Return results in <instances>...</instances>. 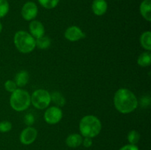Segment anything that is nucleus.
Segmentation results:
<instances>
[{
  "mask_svg": "<svg viewBox=\"0 0 151 150\" xmlns=\"http://www.w3.org/2000/svg\"><path fill=\"white\" fill-rule=\"evenodd\" d=\"M64 36L68 41L75 42L86 38V34L77 26H71L65 31Z\"/></svg>",
  "mask_w": 151,
  "mask_h": 150,
  "instance_id": "1a4fd4ad",
  "label": "nucleus"
},
{
  "mask_svg": "<svg viewBox=\"0 0 151 150\" xmlns=\"http://www.w3.org/2000/svg\"><path fill=\"white\" fill-rule=\"evenodd\" d=\"M91 9L96 16H101L107 11L108 4L106 0H94Z\"/></svg>",
  "mask_w": 151,
  "mask_h": 150,
  "instance_id": "9b49d317",
  "label": "nucleus"
},
{
  "mask_svg": "<svg viewBox=\"0 0 151 150\" xmlns=\"http://www.w3.org/2000/svg\"><path fill=\"white\" fill-rule=\"evenodd\" d=\"M151 32L150 31H146L142 34L140 37V43L143 48L147 51H150L151 50Z\"/></svg>",
  "mask_w": 151,
  "mask_h": 150,
  "instance_id": "dca6fc26",
  "label": "nucleus"
},
{
  "mask_svg": "<svg viewBox=\"0 0 151 150\" xmlns=\"http://www.w3.org/2000/svg\"><path fill=\"white\" fill-rule=\"evenodd\" d=\"M30 101L35 108L44 110L50 105L51 102V96L46 90L38 89L32 93L30 96Z\"/></svg>",
  "mask_w": 151,
  "mask_h": 150,
  "instance_id": "39448f33",
  "label": "nucleus"
},
{
  "mask_svg": "<svg viewBox=\"0 0 151 150\" xmlns=\"http://www.w3.org/2000/svg\"><path fill=\"white\" fill-rule=\"evenodd\" d=\"M10 6L7 0H0V18H3L8 13Z\"/></svg>",
  "mask_w": 151,
  "mask_h": 150,
  "instance_id": "412c9836",
  "label": "nucleus"
},
{
  "mask_svg": "<svg viewBox=\"0 0 151 150\" xmlns=\"http://www.w3.org/2000/svg\"><path fill=\"white\" fill-rule=\"evenodd\" d=\"M140 140V134L137 130H131L128 135V141L130 144L136 145Z\"/></svg>",
  "mask_w": 151,
  "mask_h": 150,
  "instance_id": "6ab92c4d",
  "label": "nucleus"
},
{
  "mask_svg": "<svg viewBox=\"0 0 151 150\" xmlns=\"http://www.w3.org/2000/svg\"><path fill=\"white\" fill-rule=\"evenodd\" d=\"M12 124L8 121H2L0 122V132H7L11 130Z\"/></svg>",
  "mask_w": 151,
  "mask_h": 150,
  "instance_id": "5701e85b",
  "label": "nucleus"
},
{
  "mask_svg": "<svg viewBox=\"0 0 151 150\" xmlns=\"http://www.w3.org/2000/svg\"><path fill=\"white\" fill-rule=\"evenodd\" d=\"M24 121L25 124L30 126L31 125L33 124L34 122H35V118H34L33 115L32 114H31V113H28V114H27L26 116H24Z\"/></svg>",
  "mask_w": 151,
  "mask_h": 150,
  "instance_id": "b1692460",
  "label": "nucleus"
},
{
  "mask_svg": "<svg viewBox=\"0 0 151 150\" xmlns=\"http://www.w3.org/2000/svg\"><path fill=\"white\" fill-rule=\"evenodd\" d=\"M83 138L81 135L73 133L69 135L66 139V145L71 148H77L82 144Z\"/></svg>",
  "mask_w": 151,
  "mask_h": 150,
  "instance_id": "ddd939ff",
  "label": "nucleus"
},
{
  "mask_svg": "<svg viewBox=\"0 0 151 150\" xmlns=\"http://www.w3.org/2000/svg\"><path fill=\"white\" fill-rule=\"evenodd\" d=\"M29 28L30 35L36 39L44 36V33H45V29H44V25L39 21H32L29 24Z\"/></svg>",
  "mask_w": 151,
  "mask_h": 150,
  "instance_id": "9d476101",
  "label": "nucleus"
},
{
  "mask_svg": "<svg viewBox=\"0 0 151 150\" xmlns=\"http://www.w3.org/2000/svg\"><path fill=\"white\" fill-rule=\"evenodd\" d=\"M1 31H2V24H1V22H0V33L1 32Z\"/></svg>",
  "mask_w": 151,
  "mask_h": 150,
  "instance_id": "bb28decb",
  "label": "nucleus"
},
{
  "mask_svg": "<svg viewBox=\"0 0 151 150\" xmlns=\"http://www.w3.org/2000/svg\"><path fill=\"white\" fill-rule=\"evenodd\" d=\"M102 124L100 119L92 115H88L82 118L80 121L79 129L83 137L94 138L100 134Z\"/></svg>",
  "mask_w": 151,
  "mask_h": 150,
  "instance_id": "f03ea898",
  "label": "nucleus"
},
{
  "mask_svg": "<svg viewBox=\"0 0 151 150\" xmlns=\"http://www.w3.org/2000/svg\"><path fill=\"white\" fill-rule=\"evenodd\" d=\"M82 144L83 145L84 147L88 148V147H90L91 145H92V140H91V138L85 137V138H84V139H83Z\"/></svg>",
  "mask_w": 151,
  "mask_h": 150,
  "instance_id": "a878e982",
  "label": "nucleus"
},
{
  "mask_svg": "<svg viewBox=\"0 0 151 150\" xmlns=\"http://www.w3.org/2000/svg\"><path fill=\"white\" fill-rule=\"evenodd\" d=\"M38 135V131L32 126H27L23 129L20 134L19 140L24 145H29L35 141Z\"/></svg>",
  "mask_w": 151,
  "mask_h": 150,
  "instance_id": "0eeeda50",
  "label": "nucleus"
},
{
  "mask_svg": "<svg viewBox=\"0 0 151 150\" xmlns=\"http://www.w3.org/2000/svg\"><path fill=\"white\" fill-rule=\"evenodd\" d=\"M114 107L119 113L127 114L134 111L138 107L137 96L130 90L120 88L114 94Z\"/></svg>",
  "mask_w": 151,
  "mask_h": 150,
  "instance_id": "f257e3e1",
  "label": "nucleus"
},
{
  "mask_svg": "<svg viewBox=\"0 0 151 150\" xmlns=\"http://www.w3.org/2000/svg\"><path fill=\"white\" fill-rule=\"evenodd\" d=\"M39 4L46 9H53L58 4L60 0H38Z\"/></svg>",
  "mask_w": 151,
  "mask_h": 150,
  "instance_id": "aec40b11",
  "label": "nucleus"
},
{
  "mask_svg": "<svg viewBox=\"0 0 151 150\" xmlns=\"http://www.w3.org/2000/svg\"><path fill=\"white\" fill-rule=\"evenodd\" d=\"M119 150H139L138 146L136 145H133V144H127V145L123 146L121 147Z\"/></svg>",
  "mask_w": 151,
  "mask_h": 150,
  "instance_id": "393cba45",
  "label": "nucleus"
},
{
  "mask_svg": "<svg viewBox=\"0 0 151 150\" xmlns=\"http://www.w3.org/2000/svg\"><path fill=\"white\" fill-rule=\"evenodd\" d=\"M51 44V40L47 36H42L35 40V46L41 49H46L49 48Z\"/></svg>",
  "mask_w": 151,
  "mask_h": 150,
  "instance_id": "f3484780",
  "label": "nucleus"
},
{
  "mask_svg": "<svg viewBox=\"0 0 151 150\" xmlns=\"http://www.w3.org/2000/svg\"><path fill=\"white\" fill-rule=\"evenodd\" d=\"M62 110L57 106H52L47 109L44 113V120L49 124H56L62 119Z\"/></svg>",
  "mask_w": 151,
  "mask_h": 150,
  "instance_id": "423d86ee",
  "label": "nucleus"
},
{
  "mask_svg": "<svg viewBox=\"0 0 151 150\" xmlns=\"http://www.w3.org/2000/svg\"><path fill=\"white\" fill-rule=\"evenodd\" d=\"M4 88L8 92L13 93V91H15L17 89V85L15 83L14 81L9 79V80L6 81L5 83H4Z\"/></svg>",
  "mask_w": 151,
  "mask_h": 150,
  "instance_id": "4be33fe9",
  "label": "nucleus"
},
{
  "mask_svg": "<svg viewBox=\"0 0 151 150\" xmlns=\"http://www.w3.org/2000/svg\"><path fill=\"white\" fill-rule=\"evenodd\" d=\"M140 13L147 21H151V0H144L140 4Z\"/></svg>",
  "mask_w": 151,
  "mask_h": 150,
  "instance_id": "f8f14e48",
  "label": "nucleus"
},
{
  "mask_svg": "<svg viewBox=\"0 0 151 150\" xmlns=\"http://www.w3.org/2000/svg\"><path fill=\"white\" fill-rule=\"evenodd\" d=\"M29 74L26 71H21L15 76L14 82L19 87H24L28 83Z\"/></svg>",
  "mask_w": 151,
  "mask_h": 150,
  "instance_id": "4468645a",
  "label": "nucleus"
},
{
  "mask_svg": "<svg viewBox=\"0 0 151 150\" xmlns=\"http://www.w3.org/2000/svg\"><path fill=\"white\" fill-rule=\"evenodd\" d=\"M51 96V101H52L55 104L57 105V107H63L66 103V100L60 92H53L50 94Z\"/></svg>",
  "mask_w": 151,
  "mask_h": 150,
  "instance_id": "a211bd4d",
  "label": "nucleus"
},
{
  "mask_svg": "<svg viewBox=\"0 0 151 150\" xmlns=\"http://www.w3.org/2000/svg\"><path fill=\"white\" fill-rule=\"evenodd\" d=\"M38 7L32 1H27L22 9V16L26 21H32L38 15Z\"/></svg>",
  "mask_w": 151,
  "mask_h": 150,
  "instance_id": "6e6552de",
  "label": "nucleus"
},
{
  "mask_svg": "<svg viewBox=\"0 0 151 150\" xmlns=\"http://www.w3.org/2000/svg\"><path fill=\"white\" fill-rule=\"evenodd\" d=\"M30 104V96L27 91L16 89L12 93L10 99V104L14 110L17 112L24 111L29 107Z\"/></svg>",
  "mask_w": 151,
  "mask_h": 150,
  "instance_id": "20e7f679",
  "label": "nucleus"
},
{
  "mask_svg": "<svg viewBox=\"0 0 151 150\" xmlns=\"http://www.w3.org/2000/svg\"><path fill=\"white\" fill-rule=\"evenodd\" d=\"M13 41L16 49L24 54L32 52L36 47L35 38L26 31H18L15 34Z\"/></svg>",
  "mask_w": 151,
  "mask_h": 150,
  "instance_id": "7ed1b4c3",
  "label": "nucleus"
},
{
  "mask_svg": "<svg viewBox=\"0 0 151 150\" xmlns=\"http://www.w3.org/2000/svg\"><path fill=\"white\" fill-rule=\"evenodd\" d=\"M137 63L142 67H147L151 64V53L150 51H145L139 56L137 59Z\"/></svg>",
  "mask_w": 151,
  "mask_h": 150,
  "instance_id": "2eb2a0df",
  "label": "nucleus"
}]
</instances>
